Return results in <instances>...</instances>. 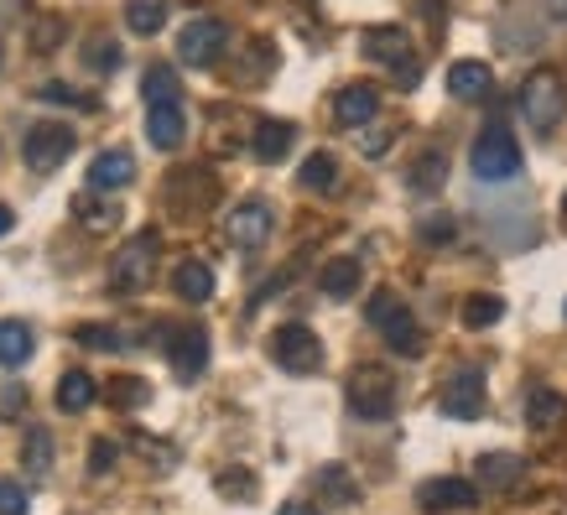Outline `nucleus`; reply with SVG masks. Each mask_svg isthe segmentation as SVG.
<instances>
[{
  "instance_id": "nucleus-1",
  "label": "nucleus",
  "mask_w": 567,
  "mask_h": 515,
  "mask_svg": "<svg viewBox=\"0 0 567 515\" xmlns=\"http://www.w3.org/2000/svg\"><path fill=\"white\" fill-rule=\"evenodd\" d=\"M468 167H474L480 183H511L520 172V141L511 136L505 125H489V131H480V141H474Z\"/></svg>"
},
{
  "instance_id": "nucleus-2",
  "label": "nucleus",
  "mask_w": 567,
  "mask_h": 515,
  "mask_svg": "<svg viewBox=\"0 0 567 515\" xmlns=\"http://www.w3.org/2000/svg\"><path fill=\"white\" fill-rule=\"evenodd\" d=\"M364 312H370V323L385 333V343H391L395 354H406V360H416V354H422V328H416L412 308H406L395 292H375Z\"/></svg>"
},
{
  "instance_id": "nucleus-3",
  "label": "nucleus",
  "mask_w": 567,
  "mask_h": 515,
  "mask_svg": "<svg viewBox=\"0 0 567 515\" xmlns=\"http://www.w3.org/2000/svg\"><path fill=\"white\" fill-rule=\"evenodd\" d=\"M567 110V84L557 69H536L526 84H520V115L532 121V131H551Z\"/></svg>"
},
{
  "instance_id": "nucleus-4",
  "label": "nucleus",
  "mask_w": 567,
  "mask_h": 515,
  "mask_svg": "<svg viewBox=\"0 0 567 515\" xmlns=\"http://www.w3.org/2000/svg\"><path fill=\"white\" fill-rule=\"evenodd\" d=\"M349 412L364 416V422H385L395 412V375L391 370H380V364H360L354 375H349Z\"/></svg>"
},
{
  "instance_id": "nucleus-5",
  "label": "nucleus",
  "mask_w": 567,
  "mask_h": 515,
  "mask_svg": "<svg viewBox=\"0 0 567 515\" xmlns=\"http://www.w3.org/2000/svg\"><path fill=\"white\" fill-rule=\"evenodd\" d=\"M271 360L287 375H312V370H323V343L308 323H281L271 333Z\"/></svg>"
},
{
  "instance_id": "nucleus-6",
  "label": "nucleus",
  "mask_w": 567,
  "mask_h": 515,
  "mask_svg": "<svg viewBox=\"0 0 567 515\" xmlns=\"http://www.w3.org/2000/svg\"><path fill=\"white\" fill-rule=\"evenodd\" d=\"M229 48V27L219 17H193L183 32H177V58L188 63V69H214Z\"/></svg>"
},
{
  "instance_id": "nucleus-7",
  "label": "nucleus",
  "mask_w": 567,
  "mask_h": 515,
  "mask_svg": "<svg viewBox=\"0 0 567 515\" xmlns=\"http://www.w3.org/2000/svg\"><path fill=\"white\" fill-rule=\"evenodd\" d=\"M152 266H156V235H136L131 245H121V256L110 260V292H141L152 281Z\"/></svg>"
},
{
  "instance_id": "nucleus-8",
  "label": "nucleus",
  "mask_w": 567,
  "mask_h": 515,
  "mask_svg": "<svg viewBox=\"0 0 567 515\" xmlns=\"http://www.w3.org/2000/svg\"><path fill=\"white\" fill-rule=\"evenodd\" d=\"M364 58H375L380 69H391L401 84H416V52H412V37L401 27H370L364 32Z\"/></svg>"
},
{
  "instance_id": "nucleus-9",
  "label": "nucleus",
  "mask_w": 567,
  "mask_h": 515,
  "mask_svg": "<svg viewBox=\"0 0 567 515\" xmlns=\"http://www.w3.org/2000/svg\"><path fill=\"white\" fill-rule=\"evenodd\" d=\"M21 156H27V167L32 172H52V167H63L73 156V131L69 125H58V121H42L27 131V141H21Z\"/></svg>"
},
{
  "instance_id": "nucleus-10",
  "label": "nucleus",
  "mask_w": 567,
  "mask_h": 515,
  "mask_svg": "<svg viewBox=\"0 0 567 515\" xmlns=\"http://www.w3.org/2000/svg\"><path fill=\"white\" fill-rule=\"evenodd\" d=\"M271 229H276V214L266 198H245L224 219V235H229V245H240V250H260V245L271 240Z\"/></svg>"
},
{
  "instance_id": "nucleus-11",
  "label": "nucleus",
  "mask_w": 567,
  "mask_h": 515,
  "mask_svg": "<svg viewBox=\"0 0 567 515\" xmlns=\"http://www.w3.org/2000/svg\"><path fill=\"white\" fill-rule=\"evenodd\" d=\"M484 401H489V395H484V375H480V370H458V375L443 385V401H437V406H443L447 416H458V422H480Z\"/></svg>"
},
{
  "instance_id": "nucleus-12",
  "label": "nucleus",
  "mask_w": 567,
  "mask_h": 515,
  "mask_svg": "<svg viewBox=\"0 0 567 515\" xmlns=\"http://www.w3.org/2000/svg\"><path fill=\"white\" fill-rule=\"evenodd\" d=\"M416 505H422V511H474V505H480V484L443 474V480L416 484Z\"/></svg>"
},
{
  "instance_id": "nucleus-13",
  "label": "nucleus",
  "mask_w": 567,
  "mask_h": 515,
  "mask_svg": "<svg viewBox=\"0 0 567 515\" xmlns=\"http://www.w3.org/2000/svg\"><path fill=\"white\" fill-rule=\"evenodd\" d=\"M167 364L177 370V380H198L208 370V333L204 328H177L167 339Z\"/></svg>"
},
{
  "instance_id": "nucleus-14",
  "label": "nucleus",
  "mask_w": 567,
  "mask_h": 515,
  "mask_svg": "<svg viewBox=\"0 0 567 515\" xmlns=\"http://www.w3.org/2000/svg\"><path fill=\"white\" fill-rule=\"evenodd\" d=\"M136 183V156L121 152V146H110L89 162V193H121Z\"/></svg>"
},
{
  "instance_id": "nucleus-15",
  "label": "nucleus",
  "mask_w": 567,
  "mask_h": 515,
  "mask_svg": "<svg viewBox=\"0 0 567 515\" xmlns=\"http://www.w3.org/2000/svg\"><path fill=\"white\" fill-rule=\"evenodd\" d=\"M146 136H152L156 152H177L183 136H188V115H183V104H146Z\"/></svg>"
},
{
  "instance_id": "nucleus-16",
  "label": "nucleus",
  "mask_w": 567,
  "mask_h": 515,
  "mask_svg": "<svg viewBox=\"0 0 567 515\" xmlns=\"http://www.w3.org/2000/svg\"><path fill=\"white\" fill-rule=\"evenodd\" d=\"M380 110V89L375 84H349L339 89V100H333V121L339 125H370Z\"/></svg>"
},
{
  "instance_id": "nucleus-17",
  "label": "nucleus",
  "mask_w": 567,
  "mask_h": 515,
  "mask_svg": "<svg viewBox=\"0 0 567 515\" xmlns=\"http://www.w3.org/2000/svg\"><path fill=\"white\" fill-rule=\"evenodd\" d=\"M526 422H532L536 432H551L567 422V401L563 391H551V385H532L526 391Z\"/></svg>"
},
{
  "instance_id": "nucleus-18",
  "label": "nucleus",
  "mask_w": 567,
  "mask_h": 515,
  "mask_svg": "<svg viewBox=\"0 0 567 515\" xmlns=\"http://www.w3.org/2000/svg\"><path fill=\"white\" fill-rule=\"evenodd\" d=\"M100 401V380L89 375V370H69V375L58 380V412H89Z\"/></svg>"
},
{
  "instance_id": "nucleus-19",
  "label": "nucleus",
  "mask_w": 567,
  "mask_h": 515,
  "mask_svg": "<svg viewBox=\"0 0 567 515\" xmlns=\"http://www.w3.org/2000/svg\"><path fill=\"white\" fill-rule=\"evenodd\" d=\"M173 292L183 297V302H208V297H214V266H208V260H183L173 271Z\"/></svg>"
},
{
  "instance_id": "nucleus-20",
  "label": "nucleus",
  "mask_w": 567,
  "mask_h": 515,
  "mask_svg": "<svg viewBox=\"0 0 567 515\" xmlns=\"http://www.w3.org/2000/svg\"><path fill=\"white\" fill-rule=\"evenodd\" d=\"M495 89V73L484 69V63H453L447 69V94L453 100H484Z\"/></svg>"
},
{
  "instance_id": "nucleus-21",
  "label": "nucleus",
  "mask_w": 567,
  "mask_h": 515,
  "mask_svg": "<svg viewBox=\"0 0 567 515\" xmlns=\"http://www.w3.org/2000/svg\"><path fill=\"white\" fill-rule=\"evenodd\" d=\"M297 131L287 121H260L256 136H250V152H256V162H281V156L292 152Z\"/></svg>"
},
{
  "instance_id": "nucleus-22",
  "label": "nucleus",
  "mask_w": 567,
  "mask_h": 515,
  "mask_svg": "<svg viewBox=\"0 0 567 515\" xmlns=\"http://www.w3.org/2000/svg\"><path fill=\"white\" fill-rule=\"evenodd\" d=\"M360 281H364V271H360V260H354V256L328 260L323 271H318V287H323V297H354V292H360Z\"/></svg>"
},
{
  "instance_id": "nucleus-23",
  "label": "nucleus",
  "mask_w": 567,
  "mask_h": 515,
  "mask_svg": "<svg viewBox=\"0 0 567 515\" xmlns=\"http://www.w3.org/2000/svg\"><path fill=\"white\" fill-rule=\"evenodd\" d=\"M526 480V459L516 453H484L480 459V484L484 490H511V484Z\"/></svg>"
},
{
  "instance_id": "nucleus-24",
  "label": "nucleus",
  "mask_w": 567,
  "mask_h": 515,
  "mask_svg": "<svg viewBox=\"0 0 567 515\" xmlns=\"http://www.w3.org/2000/svg\"><path fill=\"white\" fill-rule=\"evenodd\" d=\"M32 328L21 323V318H6V323H0V364H6V370H21V364L32 360Z\"/></svg>"
},
{
  "instance_id": "nucleus-25",
  "label": "nucleus",
  "mask_w": 567,
  "mask_h": 515,
  "mask_svg": "<svg viewBox=\"0 0 567 515\" xmlns=\"http://www.w3.org/2000/svg\"><path fill=\"white\" fill-rule=\"evenodd\" d=\"M141 94H146V104H183V84H177L173 63H152L141 73Z\"/></svg>"
},
{
  "instance_id": "nucleus-26",
  "label": "nucleus",
  "mask_w": 567,
  "mask_h": 515,
  "mask_svg": "<svg viewBox=\"0 0 567 515\" xmlns=\"http://www.w3.org/2000/svg\"><path fill=\"white\" fill-rule=\"evenodd\" d=\"M297 183L308 193H339V162L328 152H312L302 167H297Z\"/></svg>"
},
{
  "instance_id": "nucleus-27",
  "label": "nucleus",
  "mask_w": 567,
  "mask_h": 515,
  "mask_svg": "<svg viewBox=\"0 0 567 515\" xmlns=\"http://www.w3.org/2000/svg\"><path fill=\"white\" fill-rule=\"evenodd\" d=\"M125 27L136 37H156L167 27V0H125Z\"/></svg>"
},
{
  "instance_id": "nucleus-28",
  "label": "nucleus",
  "mask_w": 567,
  "mask_h": 515,
  "mask_svg": "<svg viewBox=\"0 0 567 515\" xmlns=\"http://www.w3.org/2000/svg\"><path fill=\"white\" fill-rule=\"evenodd\" d=\"M21 468L32 480H48L52 468V432L48 428H27V443H21Z\"/></svg>"
},
{
  "instance_id": "nucleus-29",
  "label": "nucleus",
  "mask_w": 567,
  "mask_h": 515,
  "mask_svg": "<svg viewBox=\"0 0 567 515\" xmlns=\"http://www.w3.org/2000/svg\"><path fill=\"white\" fill-rule=\"evenodd\" d=\"M406 177H412V193H437L447 183V156L443 152H422Z\"/></svg>"
},
{
  "instance_id": "nucleus-30",
  "label": "nucleus",
  "mask_w": 567,
  "mask_h": 515,
  "mask_svg": "<svg viewBox=\"0 0 567 515\" xmlns=\"http://www.w3.org/2000/svg\"><path fill=\"white\" fill-rule=\"evenodd\" d=\"M104 401H110V406H121V412H136V406H146V401H152V385H146L141 375H121V380H110Z\"/></svg>"
},
{
  "instance_id": "nucleus-31",
  "label": "nucleus",
  "mask_w": 567,
  "mask_h": 515,
  "mask_svg": "<svg viewBox=\"0 0 567 515\" xmlns=\"http://www.w3.org/2000/svg\"><path fill=\"white\" fill-rule=\"evenodd\" d=\"M73 214H79V219H84V229H94V235H100V229H115V219H121V208L100 204L94 193H84V198L73 204Z\"/></svg>"
},
{
  "instance_id": "nucleus-32",
  "label": "nucleus",
  "mask_w": 567,
  "mask_h": 515,
  "mask_svg": "<svg viewBox=\"0 0 567 515\" xmlns=\"http://www.w3.org/2000/svg\"><path fill=\"white\" fill-rule=\"evenodd\" d=\"M499 318H505V302H499L495 292L468 297V302H464V328H495Z\"/></svg>"
},
{
  "instance_id": "nucleus-33",
  "label": "nucleus",
  "mask_w": 567,
  "mask_h": 515,
  "mask_svg": "<svg viewBox=\"0 0 567 515\" xmlns=\"http://www.w3.org/2000/svg\"><path fill=\"white\" fill-rule=\"evenodd\" d=\"M318 484H323V495L339 499V505H354V499H360V484L344 474V464H328L323 474H318Z\"/></svg>"
},
{
  "instance_id": "nucleus-34",
  "label": "nucleus",
  "mask_w": 567,
  "mask_h": 515,
  "mask_svg": "<svg viewBox=\"0 0 567 515\" xmlns=\"http://www.w3.org/2000/svg\"><path fill=\"white\" fill-rule=\"evenodd\" d=\"M84 63L94 73H115L121 69V42H115V37H94V42L84 48Z\"/></svg>"
},
{
  "instance_id": "nucleus-35",
  "label": "nucleus",
  "mask_w": 567,
  "mask_h": 515,
  "mask_svg": "<svg viewBox=\"0 0 567 515\" xmlns=\"http://www.w3.org/2000/svg\"><path fill=\"white\" fill-rule=\"evenodd\" d=\"M73 339L84 343V349H100V354H115V349H125L121 339V328H110V323H84Z\"/></svg>"
},
{
  "instance_id": "nucleus-36",
  "label": "nucleus",
  "mask_w": 567,
  "mask_h": 515,
  "mask_svg": "<svg viewBox=\"0 0 567 515\" xmlns=\"http://www.w3.org/2000/svg\"><path fill=\"white\" fill-rule=\"evenodd\" d=\"M214 490H219V495H229V499H256V474H250V468H224L219 480H214Z\"/></svg>"
},
{
  "instance_id": "nucleus-37",
  "label": "nucleus",
  "mask_w": 567,
  "mask_h": 515,
  "mask_svg": "<svg viewBox=\"0 0 567 515\" xmlns=\"http://www.w3.org/2000/svg\"><path fill=\"white\" fill-rule=\"evenodd\" d=\"M416 235H422V245H447L453 235H458V224L447 219V214H432V219L416 224Z\"/></svg>"
},
{
  "instance_id": "nucleus-38",
  "label": "nucleus",
  "mask_w": 567,
  "mask_h": 515,
  "mask_svg": "<svg viewBox=\"0 0 567 515\" xmlns=\"http://www.w3.org/2000/svg\"><path fill=\"white\" fill-rule=\"evenodd\" d=\"M37 100H42V104H79V110H89V104H94V100H84V94H73L69 84H58V79L37 89Z\"/></svg>"
},
{
  "instance_id": "nucleus-39",
  "label": "nucleus",
  "mask_w": 567,
  "mask_h": 515,
  "mask_svg": "<svg viewBox=\"0 0 567 515\" xmlns=\"http://www.w3.org/2000/svg\"><path fill=\"white\" fill-rule=\"evenodd\" d=\"M27 490H21L17 480H0V515H27Z\"/></svg>"
},
{
  "instance_id": "nucleus-40",
  "label": "nucleus",
  "mask_w": 567,
  "mask_h": 515,
  "mask_svg": "<svg viewBox=\"0 0 567 515\" xmlns=\"http://www.w3.org/2000/svg\"><path fill=\"white\" fill-rule=\"evenodd\" d=\"M115 459H121V447H115V443H104V437H100V443L89 447V474H100V480H104V474L115 468Z\"/></svg>"
},
{
  "instance_id": "nucleus-41",
  "label": "nucleus",
  "mask_w": 567,
  "mask_h": 515,
  "mask_svg": "<svg viewBox=\"0 0 567 515\" xmlns=\"http://www.w3.org/2000/svg\"><path fill=\"white\" fill-rule=\"evenodd\" d=\"M52 42H63V21H37V27H32V48L48 52Z\"/></svg>"
},
{
  "instance_id": "nucleus-42",
  "label": "nucleus",
  "mask_w": 567,
  "mask_h": 515,
  "mask_svg": "<svg viewBox=\"0 0 567 515\" xmlns=\"http://www.w3.org/2000/svg\"><path fill=\"white\" fill-rule=\"evenodd\" d=\"M385 146H391L385 131H370V136H364V156H385Z\"/></svg>"
},
{
  "instance_id": "nucleus-43",
  "label": "nucleus",
  "mask_w": 567,
  "mask_h": 515,
  "mask_svg": "<svg viewBox=\"0 0 567 515\" xmlns=\"http://www.w3.org/2000/svg\"><path fill=\"white\" fill-rule=\"evenodd\" d=\"M11 224H17V214H11V208L0 204V235H11Z\"/></svg>"
},
{
  "instance_id": "nucleus-44",
  "label": "nucleus",
  "mask_w": 567,
  "mask_h": 515,
  "mask_svg": "<svg viewBox=\"0 0 567 515\" xmlns=\"http://www.w3.org/2000/svg\"><path fill=\"white\" fill-rule=\"evenodd\" d=\"M276 515H318V511H312V505H281Z\"/></svg>"
},
{
  "instance_id": "nucleus-45",
  "label": "nucleus",
  "mask_w": 567,
  "mask_h": 515,
  "mask_svg": "<svg viewBox=\"0 0 567 515\" xmlns=\"http://www.w3.org/2000/svg\"><path fill=\"white\" fill-rule=\"evenodd\" d=\"M551 21H567V0H551Z\"/></svg>"
},
{
  "instance_id": "nucleus-46",
  "label": "nucleus",
  "mask_w": 567,
  "mask_h": 515,
  "mask_svg": "<svg viewBox=\"0 0 567 515\" xmlns=\"http://www.w3.org/2000/svg\"><path fill=\"white\" fill-rule=\"evenodd\" d=\"M563 219H567V193H563Z\"/></svg>"
},
{
  "instance_id": "nucleus-47",
  "label": "nucleus",
  "mask_w": 567,
  "mask_h": 515,
  "mask_svg": "<svg viewBox=\"0 0 567 515\" xmlns=\"http://www.w3.org/2000/svg\"><path fill=\"white\" fill-rule=\"evenodd\" d=\"M0 63H6V52H0Z\"/></svg>"
}]
</instances>
